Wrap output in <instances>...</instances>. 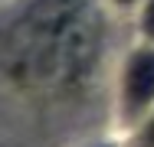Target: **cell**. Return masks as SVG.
<instances>
[{
    "label": "cell",
    "mask_w": 154,
    "mask_h": 147,
    "mask_svg": "<svg viewBox=\"0 0 154 147\" xmlns=\"http://www.w3.org/2000/svg\"><path fill=\"white\" fill-rule=\"evenodd\" d=\"M102 23L89 0H36L13 36V65L43 85L79 82L98 56Z\"/></svg>",
    "instance_id": "6da1fadb"
},
{
    "label": "cell",
    "mask_w": 154,
    "mask_h": 147,
    "mask_svg": "<svg viewBox=\"0 0 154 147\" xmlns=\"http://www.w3.org/2000/svg\"><path fill=\"white\" fill-rule=\"evenodd\" d=\"M125 95H128V108L138 111L154 98V52H138L128 65V79H125Z\"/></svg>",
    "instance_id": "7a4b0ae2"
},
{
    "label": "cell",
    "mask_w": 154,
    "mask_h": 147,
    "mask_svg": "<svg viewBox=\"0 0 154 147\" xmlns=\"http://www.w3.org/2000/svg\"><path fill=\"white\" fill-rule=\"evenodd\" d=\"M144 29H148V33L154 36V0H151V7L144 10Z\"/></svg>",
    "instance_id": "3957f363"
},
{
    "label": "cell",
    "mask_w": 154,
    "mask_h": 147,
    "mask_svg": "<svg viewBox=\"0 0 154 147\" xmlns=\"http://www.w3.org/2000/svg\"><path fill=\"white\" fill-rule=\"evenodd\" d=\"M144 147H154V121H151V128H148V134H144Z\"/></svg>",
    "instance_id": "277c9868"
}]
</instances>
